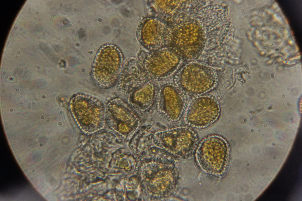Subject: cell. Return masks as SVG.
<instances>
[{
    "instance_id": "obj_4",
    "label": "cell",
    "mask_w": 302,
    "mask_h": 201,
    "mask_svg": "<svg viewBox=\"0 0 302 201\" xmlns=\"http://www.w3.org/2000/svg\"><path fill=\"white\" fill-rule=\"evenodd\" d=\"M216 72L205 65L191 63L178 69L173 77V83L186 94L201 95L216 85Z\"/></svg>"
},
{
    "instance_id": "obj_9",
    "label": "cell",
    "mask_w": 302,
    "mask_h": 201,
    "mask_svg": "<svg viewBox=\"0 0 302 201\" xmlns=\"http://www.w3.org/2000/svg\"><path fill=\"white\" fill-rule=\"evenodd\" d=\"M220 108L217 99L209 95H201L193 99L187 106L183 116L188 126L203 129L213 124L218 119Z\"/></svg>"
},
{
    "instance_id": "obj_1",
    "label": "cell",
    "mask_w": 302,
    "mask_h": 201,
    "mask_svg": "<svg viewBox=\"0 0 302 201\" xmlns=\"http://www.w3.org/2000/svg\"><path fill=\"white\" fill-rule=\"evenodd\" d=\"M69 109L79 129L85 133H93L103 129L106 124L105 108L97 98L83 93L74 95Z\"/></svg>"
},
{
    "instance_id": "obj_12",
    "label": "cell",
    "mask_w": 302,
    "mask_h": 201,
    "mask_svg": "<svg viewBox=\"0 0 302 201\" xmlns=\"http://www.w3.org/2000/svg\"><path fill=\"white\" fill-rule=\"evenodd\" d=\"M184 33L185 41L178 44L173 50L179 56L190 59L197 55L201 50L203 42L202 33L196 24H186Z\"/></svg>"
},
{
    "instance_id": "obj_5",
    "label": "cell",
    "mask_w": 302,
    "mask_h": 201,
    "mask_svg": "<svg viewBox=\"0 0 302 201\" xmlns=\"http://www.w3.org/2000/svg\"><path fill=\"white\" fill-rule=\"evenodd\" d=\"M105 108L106 124L125 137L134 135L142 124L144 114L134 109L122 98H112Z\"/></svg>"
},
{
    "instance_id": "obj_7",
    "label": "cell",
    "mask_w": 302,
    "mask_h": 201,
    "mask_svg": "<svg viewBox=\"0 0 302 201\" xmlns=\"http://www.w3.org/2000/svg\"><path fill=\"white\" fill-rule=\"evenodd\" d=\"M153 142L167 151L186 157L191 155L196 148L198 137L191 127L181 126L155 132Z\"/></svg>"
},
{
    "instance_id": "obj_10",
    "label": "cell",
    "mask_w": 302,
    "mask_h": 201,
    "mask_svg": "<svg viewBox=\"0 0 302 201\" xmlns=\"http://www.w3.org/2000/svg\"><path fill=\"white\" fill-rule=\"evenodd\" d=\"M159 87L157 82L150 79L122 98L134 109L144 114L154 106Z\"/></svg>"
},
{
    "instance_id": "obj_11",
    "label": "cell",
    "mask_w": 302,
    "mask_h": 201,
    "mask_svg": "<svg viewBox=\"0 0 302 201\" xmlns=\"http://www.w3.org/2000/svg\"><path fill=\"white\" fill-rule=\"evenodd\" d=\"M150 79L138 60L130 59L123 67L117 83V88L123 96L142 86Z\"/></svg>"
},
{
    "instance_id": "obj_3",
    "label": "cell",
    "mask_w": 302,
    "mask_h": 201,
    "mask_svg": "<svg viewBox=\"0 0 302 201\" xmlns=\"http://www.w3.org/2000/svg\"><path fill=\"white\" fill-rule=\"evenodd\" d=\"M229 152V144L224 138L211 135L203 139L198 145L196 159L198 166L205 172L219 175L227 167Z\"/></svg>"
},
{
    "instance_id": "obj_6",
    "label": "cell",
    "mask_w": 302,
    "mask_h": 201,
    "mask_svg": "<svg viewBox=\"0 0 302 201\" xmlns=\"http://www.w3.org/2000/svg\"><path fill=\"white\" fill-rule=\"evenodd\" d=\"M137 60L148 77L156 82L173 77L180 62L179 56L172 50L166 48L143 52Z\"/></svg>"
},
{
    "instance_id": "obj_2",
    "label": "cell",
    "mask_w": 302,
    "mask_h": 201,
    "mask_svg": "<svg viewBox=\"0 0 302 201\" xmlns=\"http://www.w3.org/2000/svg\"><path fill=\"white\" fill-rule=\"evenodd\" d=\"M122 54L116 47L107 45L101 47L97 52L91 72L94 83L98 87L107 89L114 86L117 83L122 67Z\"/></svg>"
},
{
    "instance_id": "obj_8",
    "label": "cell",
    "mask_w": 302,
    "mask_h": 201,
    "mask_svg": "<svg viewBox=\"0 0 302 201\" xmlns=\"http://www.w3.org/2000/svg\"><path fill=\"white\" fill-rule=\"evenodd\" d=\"M186 95L173 82L161 85L154 105L157 114L168 123L178 122L183 117L187 106Z\"/></svg>"
}]
</instances>
